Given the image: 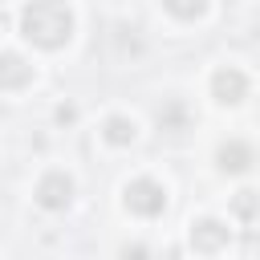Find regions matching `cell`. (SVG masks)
<instances>
[{
	"mask_svg": "<svg viewBox=\"0 0 260 260\" xmlns=\"http://www.w3.org/2000/svg\"><path fill=\"white\" fill-rule=\"evenodd\" d=\"M162 8L175 16V20H199L207 12V0H162Z\"/></svg>",
	"mask_w": 260,
	"mask_h": 260,
	"instance_id": "9c48e42d",
	"label": "cell"
},
{
	"mask_svg": "<svg viewBox=\"0 0 260 260\" xmlns=\"http://www.w3.org/2000/svg\"><path fill=\"white\" fill-rule=\"evenodd\" d=\"M122 203H126V211H134L142 219H154L167 207V187L154 183V179H130L126 191H122Z\"/></svg>",
	"mask_w": 260,
	"mask_h": 260,
	"instance_id": "7a4b0ae2",
	"label": "cell"
},
{
	"mask_svg": "<svg viewBox=\"0 0 260 260\" xmlns=\"http://www.w3.org/2000/svg\"><path fill=\"white\" fill-rule=\"evenodd\" d=\"M183 118H187V114H183V106H179V102H171V106H162V110H158V126L179 130V126H183Z\"/></svg>",
	"mask_w": 260,
	"mask_h": 260,
	"instance_id": "8fae6325",
	"label": "cell"
},
{
	"mask_svg": "<svg viewBox=\"0 0 260 260\" xmlns=\"http://www.w3.org/2000/svg\"><path fill=\"white\" fill-rule=\"evenodd\" d=\"M57 122H73V106H61L57 110Z\"/></svg>",
	"mask_w": 260,
	"mask_h": 260,
	"instance_id": "4fadbf2b",
	"label": "cell"
},
{
	"mask_svg": "<svg viewBox=\"0 0 260 260\" xmlns=\"http://www.w3.org/2000/svg\"><path fill=\"white\" fill-rule=\"evenodd\" d=\"M248 89H252V81H248V73L236 69V65H223V69L211 73V98H215L219 106H240V102L248 98Z\"/></svg>",
	"mask_w": 260,
	"mask_h": 260,
	"instance_id": "277c9868",
	"label": "cell"
},
{
	"mask_svg": "<svg viewBox=\"0 0 260 260\" xmlns=\"http://www.w3.org/2000/svg\"><path fill=\"white\" fill-rule=\"evenodd\" d=\"M20 37L45 53L69 45L73 37V12L65 0H28L20 8Z\"/></svg>",
	"mask_w": 260,
	"mask_h": 260,
	"instance_id": "6da1fadb",
	"label": "cell"
},
{
	"mask_svg": "<svg viewBox=\"0 0 260 260\" xmlns=\"http://www.w3.org/2000/svg\"><path fill=\"white\" fill-rule=\"evenodd\" d=\"M32 199H37L45 211H65V207L73 203V179H69L65 171H49V175H41Z\"/></svg>",
	"mask_w": 260,
	"mask_h": 260,
	"instance_id": "5b68a950",
	"label": "cell"
},
{
	"mask_svg": "<svg viewBox=\"0 0 260 260\" xmlns=\"http://www.w3.org/2000/svg\"><path fill=\"white\" fill-rule=\"evenodd\" d=\"M134 134H138V126H134L126 114H110V118H106V126H102V138H106L110 146H130V142H134Z\"/></svg>",
	"mask_w": 260,
	"mask_h": 260,
	"instance_id": "ba28073f",
	"label": "cell"
},
{
	"mask_svg": "<svg viewBox=\"0 0 260 260\" xmlns=\"http://www.w3.org/2000/svg\"><path fill=\"white\" fill-rule=\"evenodd\" d=\"M118 260H150V248L146 244H122V252H118Z\"/></svg>",
	"mask_w": 260,
	"mask_h": 260,
	"instance_id": "7c38bea8",
	"label": "cell"
},
{
	"mask_svg": "<svg viewBox=\"0 0 260 260\" xmlns=\"http://www.w3.org/2000/svg\"><path fill=\"white\" fill-rule=\"evenodd\" d=\"M32 81V65L20 53H0V89H24Z\"/></svg>",
	"mask_w": 260,
	"mask_h": 260,
	"instance_id": "52a82bcc",
	"label": "cell"
},
{
	"mask_svg": "<svg viewBox=\"0 0 260 260\" xmlns=\"http://www.w3.org/2000/svg\"><path fill=\"white\" fill-rule=\"evenodd\" d=\"M232 215L236 219H252L256 215V191H236L232 195Z\"/></svg>",
	"mask_w": 260,
	"mask_h": 260,
	"instance_id": "30bf717a",
	"label": "cell"
},
{
	"mask_svg": "<svg viewBox=\"0 0 260 260\" xmlns=\"http://www.w3.org/2000/svg\"><path fill=\"white\" fill-rule=\"evenodd\" d=\"M187 244H191L195 256H219V252L232 244V228H228L223 219H215V215H203V219L191 223Z\"/></svg>",
	"mask_w": 260,
	"mask_h": 260,
	"instance_id": "3957f363",
	"label": "cell"
},
{
	"mask_svg": "<svg viewBox=\"0 0 260 260\" xmlns=\"http://www.w3.org/2000/svg\"><path fill=\"white\" fill-rule=\"evenodd\" d=\"M252 162H256V150L248 142H240V138H228L215 150V167L223 175H244V171H252Z\"/></svg>",
	"mask_w": 260,
	"mask_h": 260,
	"instance_id": "8992f818",
	"label": "cell"
}]
</instances>
